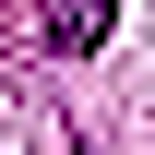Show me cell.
<instances>
[{
	"mask_svg": "<svg viewBox=\"0 0 155 155\" xmlns=\"http://www.w3.org/2000/svg\"><path fill=\"white\" fill-rule=\"evenodd\" d=\"M119 0H48V48H96Z\"/></svg>",
	"mask_w": 155,
	"mask_h": 155,
	"instance_id": "6da1fadb",
	"label": "cell"
}]
</instances>
